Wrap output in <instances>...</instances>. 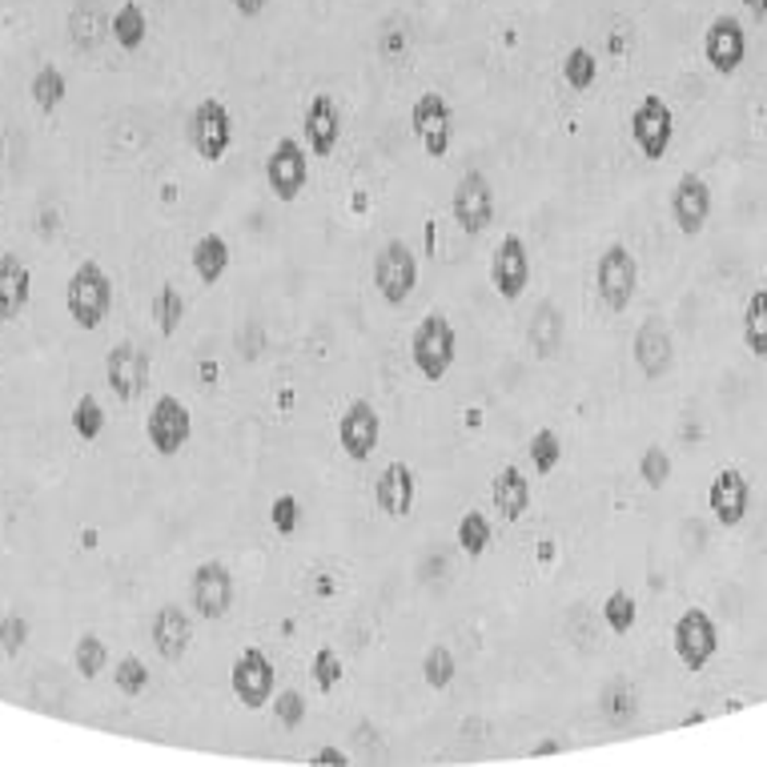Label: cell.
Here are the masks:
<instances>
[{
	"mask_svg": "<svg viewBox=\"0 0 767 767\" xmlns=\"http://www.w3.org/2000/svg\"><path fill=\"white\" fill-rule=\"evenodd\" d=\"M101 28H105V16H101V4H93V0H81L73 9V16H69V33L76 37V45L81 49H93L101 40Z\"/></svg>",
	"mask_w": 767,
	"mask_h": 767,
	"instance_id": "f546056e",
	"label": "cell"
},
{
	"mask_svg": "<svg viewBox=\"0 0 767 767\" xmlns=\"http://www.w3.org/2000/svg\"><path fill=\"white\" fill-rule=\"evenodd\" d=\"M25 644H28V620L25 615H4L0 620V647H4V656H21Z\"/></svg>",
	"mask_w": 767,
	"mask_h": 767,
	"instance_id": "b9f144b4",
	"label": "cell"
},
{
	"mask_svg": "<svg viewBox=\"0 0 767 767\" xmlns=\"http://www.w3.org/2000/svg\"><path fill=\"white\" fill-rule=\"evenodd\" d=\"M594 285H599V297L611 314H623L632 306L635 285H639V261L627 246H611L599 258V270H594Z\"/></svg>",
	"mask_w": 767,
	"mask_h": 767,
	"instance_id": "3957f363",
	"label": "cell"
},
{
	"mask_svg": "<svg viewBox=\"0 0 767 767\" xmlns=\"http://www.w3.org/2000/svg\"><path fill=\"white\" fill-rule=\"evenodd\" d=\"M378 434H382V418H378V410L366 402V398H354L338 422V442L346 450L354 462H366L374 455V446H378Z\"/></svg>",
	"mask_w": 767,
	"mask_h": 767,
	"instance_id": "5bb4252c",
	"label": "cell"
},
{
	"mask_svg": "<svg viewBox=\"0 0 767 767\" xmlns=\"http://www.w3.org/2000/svg\"><path fill=\"white\" fill-rule=\"evenodd\" d=\"M229 687H234L237 704L249 707V711H261V707L270 704L273 695V663L266 651L258 647H246L241 656H237L234 671H229Z\"/></svg>",
	"mask_w": 767,
	"mask_h": 767,
	"instance_id": "ba28073f",
	"label": "cell"
},
{
	"mask_svg": "<svg viewBox=\"0 0 767 767\" xmlns=\"http://www.w3.org/2000/svg\"><path fill=\"white\" fill-rule=\"evenodd\" d=\"M229 4H234L241 16H258L261 9H266V0H229Z\"/></svg>",
	"mask_w": 767,
	"mask_h": 767,
	"instance_id": "7dc6e473",
	"label": "cell"
},
{
	"mask_svg": "<svg viewBox=\"0 0 767 767\" xmlns=\"http://www.w3.org/2000/svg\"><path fill=\"white\" fill-rule=\"evenodd\" d=\"M338 680H342V663H338V656L330 647H322V651L314 656V683H318L322 692H334Z\"/></svg>",
	"mask_w": 767,
	"mask_h": 767,
	"instance_id": "ee69618b",
	"label": "cell"
},
{
	"mask_svg": "<svg viewBox=\"0 0 767 767\" xmlns=\"http://www.w3.org/2000/svg\"><path fill=\"white\" fill-rule=\"evenodd\" d=\"M704 52H707V64L716 69V73H735L747 57V37H743V28L735 16H716L711 28H707L704 37Z\"/></svg>",
	"mask_w": 767,
	"mask_h": 767,
	"instance_id": "e0dca14e",
	"label": "cell"
},
{
	"mask_svg": "<svg viewBox=\"0 0 767 767\" xmlns=\"http://www.w3.org/2000/svg\"><path fill=\"white\" fill-rule=\"evenodd\" d=\"M145 683H149V668L137 656L117 663V692L121 695H141L145 692Z\"/></svg>",
	"mask_w": 767,
	"mask_h": 767,
	"instance_id": "60d3db41",
	"label": "cell"
},
{
	"mask_svg": "<svg viewBox=\"0 0 767 767\" xmlns=\"http://www.w3.org/2000/svg\"><path fill=\"white\" fill-rule=\"evenodd\" d=\"M28 294H33V278H28V266L16 253H4L0 258V318L9 322L28 306Z\"/></svg>",
	"mask_w": 767,
	"mask_h": 767,
	"instance_id": "cb8c5ba5",
	"label": "cell"
},
{
	"mask_svg": "<svg viewBox=\"0 0 767 767\" xmlns=\"http://www.w3.org/2000/svg\"><path fill=\"white\" fill-rule=\"evenodd\" d=\"M563 76H567L570 88H591L594 85V52L591 49H570L567 61H563Z\"/></svg>",
	"mask_w": 767,
	"mask_h": 767,
	"instance_id": "74e56055",
	"label": "cell"
},
{
	"mask_svg": "<svg viewBox=\"0 0 767 767\" xmlns=\"http://www.w3.org/2000/svg\"><path fill=\"white\" fill-rule=\"evenodd\" d=\"M422 680L430 683L434 692L450 687V680H455V656H450V647H430V651H426V659H422Z\"/></svg>",
	"mask_w": 767,
	"mask_h": 767,
	"instance_id": "d6a6232c",
	"label": "cell"
},
{
	"mask_svg": "<svg viewBox=\"0 0 767 767\" xmlns=\"http://www.w3.org/2000/svg\"><path fill=\"white\" fill-rule=\"evenodd\" d=\"M101 426H105V410H101V402L93 394H81L73 406V430L85 438V442H93L101 434Z\"/></svg>",
	"mask_w": 767,
	"mask_h": 767,
	"instance_id": "d590c367",
	"label": "cell"
},
{
	"mask_svg": "<svg viewBox=\"0 0 767 767\" xmlns=\"http://www.w3.org/2000/svg\"><path fill=\"white\" fill-rule=\"evenodd\" d=\"M64 306L81 330H97L113 310V282L97 261H81L64 285Z\"/></svg>",
	"mask_w": 767,
	"mask_h": 767,
	"instance_id": "6da1fadb",
	"label": "cell"
},
{
	"mask_svg": "<svg viewBox=\"0 0 767 767\" xmlns=\"http://www.w3.org/2000/svg\"><path fill=\"white\" fill-rule=\"evenodd\" d=\"M716 647H719V632L716 623H711V615L699 611V606L683 611L680 623H675V656H680L683 668L704 671L711 663V656H716Z\"/></svg>",
	"mask_w": 767,
	"mask_h": 767,
	"instance_id": "8992f818",
	"label": "cell"
},
{
	"mask_svg": "<svg viewBox=\"0 0 767 767\" xmlns=\"http://www.w3.org/2000/svg\"><path fill=\"white\" fill-rule=\"evenodd\" d=\"M374 285L390 306H402L418 285V258L406 241H386L374 258Z\"/></svg>",
	"mask_w": 767,
	"mask_h": 767,
	"instance_id": "277c9868",
	"label": "cell"
},
{
	"mask_svg": "<svg viewBox=\"0 0 767 767\" xmlns=\"http://www.w3.org/2000/svg\"><path fill=\"white\" fill-rule=\"evenodd\" d=\"M105 378H109L113 394L121 398V402L141 398V394H145V386H149L145 350L133 346V342H117V346L109 350V358H105Z\"/></svg>",
	"mask_w": 767,
	"mask_h": 767,
	"instance_id": "4fadbf2b",
	"label": "cell"
},
{
	"mask_svg": "<svg viewBox=\"0 0 767 767\" xmlns=\"http://www.w3.org/2000/svg\"><path fill=\"white\" fill-rule=\"evenodd\" d=\"M671 217H675V225H680L687 237H695L704 229L707 217H711V189H707L704 177H695V174L680 177V186L671 193Z\"/></svg>",
	"mask_w": 767,
	"mask_h": 767,
	"instance_id": "d6986e66",
	"label": "cell"
},
{
	"mask_svg": "<svg viewBox=\"0 0 767 767\" xmlns=\"http://www.w3.org/2000/svg\"><path fill=\"white\" fill-rule=\"evenodd\" d=\"M278 719H282L285 728H297V723L306 719V699H302L297 692L278 695Z\"/></svg>",
	"mask_w": 767,
	"mask_h": 767,
	"instance_id": "f6af8a7d",
	"label": "cell"
},
{
	"mask_svg": "<svg viewBox=\"0 0 767 767\" xmlns=\"http://www.w3.org/2000/svg\"><path fill=\"white\" fill-rule=\"evenodd\" d=\"M181 314H186V297L177 294V285H162V294L153 302V318L162 326V334H174L181 326Z\"/></svg>",
	"mask_w": 767,
	"mask_h": 767,
	"instance_id": "836d02e7",
	"label": "cell"
},
{
	"mask_svg": "<svg viewBox=\"0 0 767 767\" xmlns=\"http://www.w3.org/2000/svg\"><path fill=\"white\" fill-rule=\"evenodd\" d=\"M455 326H450V318L446 314H426L418 322V330H414V342H410V354H414V366H418V374L426 378V382H438V378H446V370L455 366Z\"/></svg>",
	"mask_w": 767,
	"mask_h": 767,
	"instance_id": "7a4b0ae2",
	"label": "cell"
},
{
	"mask_svg": "<svg viewBox=\"0 0 767 767\" xmlns=\"http://www.w3.org/2000/svg\"><path fill=\"white\" fill-rule=\"evenodd\" d=\"M671 133H675V117H671L668 101L656 97V93L639 101V109L632 113V137L647 162H659V157L668 153Z\"/></svg>",
	"mask_w": 767,
	"mask_h": 767,
	"instance_id": "52a82bcc",
	"label": "cell"
},
{
	"mask_svg": "<svg viewBox=\"0 0 767 767\" xmlns=\"http://www.w3.org/2000/svg\"><path fill=\"white\" fill-rule=\"evenodd\" d=\"M747 495H752V486H747V479L740 471H719L707 503H711V515L723 527H740L743 515H747Z\"/></svg>",
	"mask_w": 767,
	"mask_h": 767,
	"instance_id": "7402d4cb",
	"label": "cell"
},
{
	"mask_svg": "<svg viewBox=\"0 0 767 767\" xmlns=\"http://www.w3.org/2000/svg\"><path fill=\"white\" fill-rule=\"evenodd\" d=\"M558 455H563V442H558L555 430H539L531 438V462L539 474H551L558 467Z\"/></svg>",
	"mask_w": 767,
	"mask_h": 767,
	"instance_id": "f35d334b",
	"label": "cell"
},
{
	"mask_svg": "<svg viewBox=\"0 0 767 767\" xmlns=\"http://www.w3.org/2000/svg\"><path fill=\"white\" fill-rule=\"evenodd\" d=\"M639 474H644V483L651 486V491L668 486V479H671V455L663 450V446H647V455L639 458Z\"/></svg>",
	"mask_w": 767,
	"mask_h": 767,
	"instance_id": "ab89813d",
	"label": "cell"
},
{
	"mask_svg": "<svg viewBox=\"0 0 767 767\" xmlns=\"http://www.w3.org/2000/svg\"><path fill=\"white\" fill-rule=\"evenodd\" d=\"M189 594H193V611L205 620H222L225 611L234 606V579L225 563H201L189 579Z\"/></svg>",
	"mask_w": 767,
	"mask_h": 767,
	"instance_id": "9a60e30c",
	"label": "cell"
},
{
	"mask_svg": "<svg viewBox=\"0 0 767 767\" xmlns=\"http://www.w3.org/2000/svg\"><path fill=\"white\" fill-rule=\"evenodd\" d=\"M743 4H747V9H752V16H755V21H764V16H767V0H743Z\"/></svg>",
	"mask_w": 767,
	"mask_h": 767,
	"instance_id": "c3c4849f",
	"label": "cell"
},
{
	"mask_svg": "<svg viewBox=\"0 0 767 767\" xmlns=\"http://www.w3.org/2000/svg\"><path fill=\"white\" fill-rule=\"evenodd\" d=\"M603 620L615 635H627L635 627V599L627 591H615L603 603Z\"/></svg>",
	"mask_w": 767,
	"mask_h": 767,
	"instance_id": "8d00e7d4",
	"label": "cell"
},
{
	"mask_svg": "<svg viewBox=\"0 0 767 767\" xmlns=\"http://www.w3.org/2000/svg\"><path fill=\"white\" fill-rule=\"evenodd\" d=\"M743 342L752 354L764 358L767 354V290H755L747 297V310H743Z\"/></svg>",
	"mask_w": 767,
	"mask_h": 767,
	"instance_id": "83f0119b",
	"label": "cell"
},
{
	"mask_svg": "<svg viewBox=\"0 0 767 767\" xmlns=\"http://www.w3.org/2000/svg\"><path fill=\"white\" fill-rule=\"evenodd\" d=\"M314 764H346V752H338V747H322V752H314Z\"/></svg>",
	"mask_w": 767,
	"mask_h": 767,
	"instance_id": "bcb514c9",
	"label": "cell"
},
{
	"mask_svg": "<svg viewBox=\"0 0 767 767\" xmlns=\"http://www.w3.org/2000/svg\"><path fill=\"white\" fill-rule=\"evenodd\" d=\"M414 495H418V483H414L406 462H390L378 474V483H374V503H378V510H382L386 519H410Z\"/></svg>",
	"mask_w": 767,
	"mask_h": 767,
	"instance_id": "ac0fdd59",
	"label": "cell"
},
{
	"mask_svg": "<svg viewBox=\"0 0 767 767\" xmlns=\"http://www.w3.org/2000/svg\"><path fill=\"white\" fill-rule=\"evenodd\" d=\"M410 125H414V133H418L422 149H426L430 157H446V153H450L455 117H450V105H446L442 93H422V97L414 101Z\"/></svg>",
	"mask_w": 767,
	"mask_h": 767,
	"instance_id": "30bf717a",
	"label": "cell"
},
{
	"mask_svg": "<svg viewBox=\"0 0 767 767\" xmlns=\"http://www.w3.org/2000/svg\"><path fill=\"white\" fill-rule=\"evenodd\" d=\"M270 519H273V531L278 534H294L297 531V519H302V507H297L294 495H278L270 507Z\"/></svg>",
	"mask_w": 767,
	"mask_h": 767,
	"instance_id": "7bdbcfd3",
	"label": "cell"
},
{
	"mask_svg": "<svg viewBox=\"0 0 767 767\" xmlns=\"http://www.w3.org/2000/svg\"><path fill=\"white\" fill-rule=\"evenodd\" d=\"M563 346V310L555 302H539L531 318V350L539 358H555Z\"/></svg>",
	"mask_w": 767,
	"mask_h": 767,
	"instance_id": "484cf974",
	"label": "cell"
},
{
	"mask_svg": "<svg viewBox=\"0 0 767 767\" xmlns=\"http://www.w3.org/2000/svg\"><path fill=\"white\" fill-rule=\"evenodd\" d=\"M302 129H306V141H310L314 153H318V157H330L338 149V137H342V117H338L334 97L318 93V97L310 101V109H306Z\"/></svg>",
	"mask_w": 767,
	"mask_h": 767,
	"instance_id": "603a6c76",
	"label": "cell"
},
{
	"mask_svg": "<svg viewBox=\"0 0 767 767\" xmlns=\"http://www.w3.org/2000/svg\"><path fill=\"white\" fill-rule=\"evenodd\" d=\"M491 498H495V510L503 519L519 522L531 507V483H527V474L519 467H503L495 474V486H491Z\"/></svg>",
	"mask_w": 767,
	"mask_h": 767,
	"instance_id": "d4e9b609",
	"label": "cell"
},
{
	"mask_svg": "<svg viewBox=\"0 0 767 767\" xmlns=\"http://www.w3.org/2000/svg\"><path fill=\"white\" fill-rule=\"evenodd\" d=\"M450 210H455V222L471 237L483 234L486 225L495 222V189H491V181L479 169H471V174L458 181Z\"/></svg>",
	"mask_w": 767,
	"mask_h": 767,
	"instance_id": "8fae6325",
	"label": "cell"
},
{
	"mask_svg": "<svg viewBox=\"0 0 767 767\" xmlns=\"http://www.w3.org/2000/svg\"><path fill=\"white\" fill-rule=\"evenodd\" d=\"M189 644H193V620L174 603L162 606V611L153 615V647H157V656L177 663V659L189 651Z\"/></svg>",
	"mask_w": 767,
	"mask_h": 767,
	"instance_id": "44dd1931",
	"label": "cell"
},
{
	"mask_svg": "<svg viewBox=\"0 0 767 767\" xmlns=\"http://www.w3.org/2000/svg\"><path fill=\"white\" fill-rule=\"evenodd\" d=\"M306 174H310V165H306V149L297 145L294 137H282V141L273 145L270 162H266V181H270L273 198L294 201L297 193L306 189Z\"/></svg>",
	"mask_w": 767,
	"mask_h": 767,
	"instance_id": "7c38bea8",
	"label": "cell"
},
{
	"mask_svg": "<svg viewBox=\"0 0 767 767\" xmlns=\"http://www.w3.org/2000/svg\"><path fill=\"white\" fill-rule=\"evenodd\" d=\"M105 659H109V651H105V644H101L97 635H81V639H76L73 663L85 680H97L101 668H105Z\"/></svg>",
	"mask_w": 767,
	"mask_h": 767,
	"instance_id": "e575fe53",
	"label": "cell"
},
{
	"mask_svg": "<svg viewBox=\"0 0 767 767\" xmlns=\"http://www.w3.org/2000/svg\"><path fill=\"white\" fill-rule=\"evenodd\" d=\"M109 28L121 49H141V40H145V13H141V4H133V0L121 4V9L113 13Z\"/></svg>",
	"mask_w": 767,
	"mask_h": 767,
	"instance_id": "f1b7e54d",
	"label": "cell"
},
{
	"mask_svg": "<svg viewBox=\"0 0 767 767\" xmlns=\"http://www.w3.org/2000/svg\"><path fill=\"white\" fill-rule=\"evenodd\" d=\"M491 282L510 302L527 290V282H531V258H527V241L519 234H507L498 241L495 258H491Z\"/></svg>",
	"mask_w": 767,
	"mask_h": 767,
	"instance_id": "2e32d148",
	"label": "cell"
},
{
	"mask_svg": "<svg viewBox=\"0 0 767 767\" xmlns=\"http://www.w3.org/2000/svg\"><path fill=\"white\" fill-rule=\"evenodd\" d=\"M635 362L647 378H663L675 362V342H671V330L663 326V318H647L635 334Z\"/></svg>",
	"mask_w": 767,
	"mask_h": 767,
	"instance_id": "ffe728a7",
	"label": "cell"
},
{
	"mask_svg": "<svg viewBox=\"0 0 767 767\" xmlns=\"http://www.w3.org/2000/svg\"><path fill=\"white\" fill-rule=\"evenodd\" d=\"M225 266H229V246H225V237L222 234H205L198 246H193V270H198V278L205 285L222 282Z\"/></svg>",
	"mask_w": 767,
	"mask_h": 767,
	"instance_id": "4316f807",
	"label": "cell"
},
{
	"mask_svg": "<svg viewBox=\"0 0 767 767\" xmlns=\"http://www.w3.org/2000/svg\"><path fill=\"white\" fill-rule=\"evenodd\" d=\"M28 93H33L40 113H52L64 101V73L57 64H45V69L33 76V88H28Z\"/></svg>",
	"mask_w": 767,
	"mask_h": 767,
	"instance_id": "1f68e13d",
	"label": "cell"
},
{
	"mask_svg": "<svg viewBox=\"0 0 767 767\" xmlns=\"http://www.w3.org/2000/svg\"><path fill=\"white\" fill-rule=\"evenodd\" d=\"M486 543H491V519L483 510H467L462 522H458V546L471 558H479L486 551Z\"/></svg>",
	"mask_w": 767,
	"mask_h": 767,
	"instance_id": "4dcf8cb0",
	"label": "cell"
},
{
	"mask_svg": "<svg viewBox=\"0 0 767 767\" xmlns=\"http://www.w3.org/2000/svg\"><path fill=\"white\" fill-rule=\"evenodd\" d=\"M189 141L198 149L201 162H222L229 141H234V121H229V109L222 101L205 97L189 117Z\"/></svg>",
	"mask_w": 767,
	"mask_h": 767,
	"instance_id": "5b68a950",
	"label": "cell"
},
{
	"mask_svg": "<svg viewBox=\"0 0 767 767\" xmlns=\"http://www.w3.org/2000/svg\"><path fill=\"white\" fill-rule=\"evenodd\" d=\"M145 434L157 455H177V450L189 442V434H193V418H189L186 402H177L174 394L157 398L153 410H149Z\"/></svg>",
	"mask_w": 767,
	"mask_h": 767,
	"instance_id": "9c48e42d",
	"label": "cell"
}]
</instances>
